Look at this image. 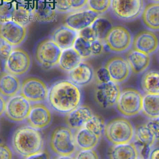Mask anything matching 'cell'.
<instances>
[{
  "instance_id": "11",
  "label": "cell",
  "mask_w": 159,
  "mask_h": 159,
  "mask_svg": "<svg viewBox=\"0 0 159 159\" xmlns=\"http://www.w3.org/2000/svg\"><path fill=\"white\" fill-rule=\"evenodd\" d=\"M49 89L40 79L31 77L25 79L21 87V94L31 102L38 103L47 100Z\"/></svg>"
},
{
  "instance_id": "41",
  "label": "cell",
  "mask_w": 159,
  "mask_h": 159,
  "mask_svg": "<svg viewBox=\"0 0 159 159\" xmlns=\"http://www.w3.org/2000/svg\"><path fill=\"white\" fill-rule=\"evenodd\" d=\"M134 143L135 145V147L138 150L139 158L148 159L151 150L152 149V147L150 145H148L141 143L135 140Z\"/></svg>"
},
{
  "instance_id": "43",
  "label": "cell",
  "mask_w": 159,
  "mask_h": 159,
  "mask_svg": "<svg viewBox=\"0 0 159 159\" xmlns=\"http://www.w3.org/2000/svg\"><path fill=\"white\" fill-rule=\"evenodd\" d=\"M91 49L93 57L102 54L104 50V43L100 39H96L91 42Z\"/></svg>"
},
{
  "instance_id": "53",
  "label": "cell",
  "mask_w": 159,
  "mask_h": 159,
  "mask_svg": "<svg viewBox=\"0 0 159 159\" xmlns=\"http://www.w3.org/2000/svg\"><path fill=\"white\" fill-rule=\"evenodd\" d=\"M138 159H141V158H138Z\"/></svg>"
},
{
  "instance_id": "17",
  "label": "cell",
  "mask_w": 159,
  "mask_h": 159,
  "mask_svg": "<svg viewBox=\"0 0 159 159\" xmlns=\"http://www.w3.org/2000/svg\"><path fill=\"white\" fill-rule=\"evenodd\" d=\"M133 49L147 54L155 52L159 48V39L152 31H143L132 39Z\"/></svg>"
},
{
  "instance_id": "27",
  "label": "cell",
  "mask_w": 159,
  "mask_h": 159,
  "mask_svg": "<svg viewBox=\"0 0 159 159\" xmlns=\"http://www.w3.org/2000/svg\"><path fill=\"white\" fill-rule=\"evenodd\" d=\"M32 13L33 19L39 22H51L56 19V12L54 7L44 0H40L36 3Z\"/></svg>"
},
{
  "instance_id": "32",
  "label": "cell",
  "mask_w": 159,
  "mask_h": 159,
  "mask_svg": "<svg viewBox=\"0 0 159 159\" xmlns=\"http://www.w3.org/2000/svg\"><path fill=\"white\" fill-rule=\"evenodd\" d=\"M134 138L135 141L152 147L155 142V139L153 134L145 124L140 125L137 127L135 130Z\"/></svg>"
},
{
  "instance_id": "9",
  "label": "cell",
  "mask_w": 159,
  "mask_h": 159,
  "mask_svg": "<svg viewBox=\"0 0 159 159\" xmlns=\"http://www.w3.org/2000/svg\"><path fill=\"white\" fill-rule=\"evenodd\" d=\"M31 107L30 101L18 94L7 101L5 114L10 120L21 122L27 119Z\"/></svg>"
},
{
  "instance_id": "22",
  "label": "cell",
  "mask_w": 159,
  "mask_h": 159,
  "mask_svg": "<svg viewBox=\"0 0 159 159\" xmlns=\"http://www.w3.org/2000/svg\"><path fill=\"white\" fill-rule=\"evenodd\" d=\"M126 59L131 71L135 74L144 72L150 66L151 62L150 55L134 49L128 52Z\"/></svg>"
},
{
  "instance_id": "20",
  "label": "cell",
  "mask_w": 159,
  "mask_h": 159,
  "mask_svg": "<svg viewBox=\"0 0 159 159\" xmlns=\"http://www.w3.org/2000/svg\"><path fill=\"white\" fill-rule=\"evenodd\" d=\"M78 37V33L66 25L56 28L51 36V39L62 50L73 48Z\"/></svg>"
},
{
  "instance_id": "39",
  "label": "cell",
  "mask_w": 159,
  "mask_h": 159,
  "mask_svg": "<svg viewBox=\"0 0 159 159\" xmlns=\"http://www.w3.org/2000/svg\"><path fill=\"white\" fill-rule=\"evenodd\" d=\"M54 8L56 12L59 13H69L72 11L68 0H54Z\"/></svg>"
},
{
  "instance_id": "29",
  "label": "cell",
  "mask_w": 159,
  "mask_h": 159,
  "mask_svg": "<svg viewBox=\"0 0 159 159\" xmlns=\"http://www.w3.org/2000/svg\"><path fill=\"white\" fill-rule=\"evenodd\" d=\"M142 114L150 119L159 118V94H145L142 98Z\"/></svg>"
},
{
  "instance_id": "25",
  "label": "cell",
  "mask_w": 159,
  "mask_h": 159,
  "mask_svg": "<svg viewBox=\"0 0 159 159\" xmlns=\"http://www.w3.org/2000/svg\"><path fill=\"white\" fill-rule=\"evenodd\" d=\"M99 139L100 137L85 127L77 130L74 134L75 143L79 150L94 149L99 143Z\"/></svg>"
},
{
  "instance_id": "52",
  "label": "cell",
  "mask_w": 159,
  "mask_h": 159,
  "mask_svg": "<svg viewBox=\"0 0 159 159\" xmlns=\"http://www.w3.org/2000/svg\"><path fill=\"white\" fill-rule=\"evenodd\" d=\"M158 59H159V51H158Z\"/></svg>"
},
{
  "instance_id": "50",
  "label": "cell",
  "mask_w": 159,
  "mask_h": 159,
  "mask_svg": "<svg viewBox=\"0 0 159 159\" xmlns=\"http://www.w3.org/2000/svg\"><path fill=\"white\" fill-rule=\"evenodd\" d=\"M53 159H74L71 155H57Z\"/></svg>"
},
{
  "instance_id": "45",
  "label": "cell",
  "mask_w": 159,
  "mask_h": 159,
  "mask_svg": "<svg viewBox=\"0 0 159 159\" xmlns=\"http://www.w3.org/2000/svg\"><path fill=\"white\" fill-rule=\"evenodd\" d=\"M68 2L72 11L84 9L88 4V0H68Z\"/></svg>"
},
{
  "instance_id": "36",
  "label": "cell",
  "mask_w": 159,
  "mask_h": 159,
  "mask_svg": "<svg viewBox=\"0 0 159 159\" xmlns=\"http://www.w3.org/2000/svg\"><path fill=\"white\" fill-rule=\"evenodd\" d=\"M14 3L5 2L0 5V23L11 20Z\"/></svg>"
},
{
  "instance_id": "21",
  "label": "cell",
  "mask_w": 159,
  "mask_h": 159,
  "mask_svg": "<svg viewBox=\"0 0 159 159\" xmlns=\"http://www.w3.org/2000/svg\"><path fill=\"white\" fill-rule=\"evenodd\" d=\"M21 83L18 76L7 72L0 74V94L5 98H11L18 94Z\"/></svg>"
},
{
  "instance_id": "5",
  "label": "cell",
  "mask_w": 159,
  "mask_h": 159,
  "mask_svg": "<svg viewBox=\"0 0 159 159\" xmlns=\"http://www.w3.org/2000/svg\"><path fill=\"white\" fill-rule=\"evenodd\" d=\"M144 7V0H111L110 9L116 18L129 22L141 16Z\"/></svg>"
},
{
  "instance_id": "24",
  "label": "cell",
  "mask_w": 159,
  "mask_h": 159,
  "mask_svg": "<svg viewBox=\"0 0 159 159\" xmlns=\"http://www.w3.org/2000/svg\"><path fill=\"white\" fill-rule=\"evenodd\" d=\"M141 19L147 29L159 31V3L152 2L144 7Z\"/></svg>"
},
{
  "instance_id": "3",
  "label": "cell",
  "mask_w": 159,
  "mask_h": 159,
  "mask_svg": "<svg viewBox=\"0 0 159 159\" xmlns=\"http://www.w3.org/2000/svg\"><path fill=\"white\" fill-rule=\"evenodd\" d=\"M135 129L132 124L126 118H115L105 125L104 134L112 145L130 143L134 138Z\"/></svg>"
},
{
  "instance_id": "7",
  "label": "cell",
  "mask_w": 159,
  "mask_h": 159,
  "mask_svg": "<svg viewBox=\"0 0 159 159\" xmlns=\"http://www.w3.org/2000/svg\"><path fill=\"white\" fill-rule=\"evenodd\" d=\"M103 42L111 51L121 53L130 49L132 44V36L126 28L122 26H112Z\"/></svg>"
},
{
  "instance_id": "6",
  "label": "cell",
  "mask_w": 159,
  "mask_h": 159,
  "mask_svg": "<svg viewBox=\"0 0 159 159\" xmlns=\"http://www.w3.org/2000/svg\"><path fill=\"white\" fill-rule=\"evenodd\" d=\"M143 96L137 89L129 88L120 91L116 109L122 116L134 117L142 111Z\"/></svg>"
},
{
  "instance_id": "34",
  "label": "cell",
  "mask_w": 159,
  "mask_h": 159,
  "mask_svg": "<svg viewBox=\"0 0 159 159\" xmlns=\"http://www.w3.org/2000/svg\"><path fill=\"white\" fill-rule=\"evenodd\" d=\"M104 127L105 123L103 119L101 116L93 114L87 121L84 127L101 138L102 133H104Z\"/></svg>"
},
{
  "instance_id": "19",
  "label": "cell",
  "mask_w": 159,
  "mask_h": 159,
  "mask_svg": "<svg viewBox=\"0 0 159 159\" xmlns=\"http://www.w3.org/2000/svg\"><path fill=\"white\" fill-rule=\"evenodd\" d=\"M93 114L89 107L86 105H80L67 114L65 120L69 128L77 130L84 127Z\"/></svg>"
},
{
  "instance_id": "40",
  "label": "cell",
  "mask_w": 159,
  "mask_h": 159,
  "mask_svg": "<svg viewBox=\"0 0 159 159\" xmlns=\"http://www.w3.org/2000/svg\"><path fill=\"white\" fill-rule=\"evenodd\" d=\"M74 159H99V157L94 149L79 150L76 152Z\"/></svg>"
},
{
  "instance_id": "16",
  "label": "cell",
  "mask_w": 159,
  "mask_h": 159,
  "mask_svg": "<svg viewBox=\"0 0 159 159\" xmlns=\"http://www.w3.org/2000/svg\"><path fill=\"white\" fill-rule=\"evenodd\" d=\"M111 81L117 84L125 81L130 76L131 70L129 63L121 56H114L110 58L106 63Z\"/></svg>"
},
{
  "instance_id": "23",
  "label": "cell",
  "mask_w": 159,
  "mask_h": 159,
  "mask_svg": "<svg viewBox=\"0 0 159 159\" xmlns=\"http://www.w3.org/2000/svg\"><path fill=\"white\" fill-rule=\"evenodd\" d=\"M109 159H138V150L134 143L112 145L108 149Z\"/></svg>"
},
{
  "instance_id": "10",
  "label": "cell",
  "mask_w": 159,
  "mask_h": 159,
  "mask_svg": "<svg viewBox=\"0 0 159 159\" xmlns=\"http://www.w3.org/2000/svg\"><path fill=\"white\" fill-rule=\"evenodd\" d=\"M31 65L29 54L21 48L13 49L10 55L4 64L5 72L16 76L23 75L28 72Z\"/></svg>"
},
{
  "instance_id": "18",
  "label": "cell",
  "mask_w": 159,
  "mask_h": 159,
  "mask_svg": "<svg viewBox=\"0 0 159 159\" xmlns=\"http://www.w3.org/2000/svg\"><path fill=\"white\" fill-rule=\"evenodd\" d=\"M69 81L78 87L89 85L94 79V70L88 62L83 61L68 72Z\"/></svg>"
},
{
  "instance_id": "35",
  "label": "cell",
  "mask_w": 159,
  "mask_h": 159,
  "mask_svg": "<svg viewBox=\"0 0 159 159\" xmlns=\"http://www.w3.org/2000/svg\"><path fill=\"white\" fill-rule=\"evenodd\" d=\"M111 0H88V8L99 15L106 13L111 7Z\"/></svg>"
},
{
  "instance_id": "8",
  "label": "cell",
  "mask_w": 159,
  "mask_h": 159,
  "mask_svg": "<svg viewBox=\"0 0 159 159\" xmlns=\"http://www.w3.org/2000/svg\"><path fill=\"white\" fill-rule=\"evenodd\" d=\"M62 49L51 39L41 41L37 46L35 57L37 62L44 69H50L58 64Z\"/></svg>"
},
{
  "instance_id": "37",
  "label": "cell",
  "mask_w": 159,
  "mask_h": 159,
  "mask_svg": "<svg viewBox=\"0 0 159 159\" xmlns=\"http://www.w3.org/2000/svg\"><path fill=\"white\" fill-rule=\"evenodd\" d=\"M94 78L96 84H105L111 81L110 74L105 66L99 67L94 71Z\"/></svg>"
},
{
  "instance_id": "51",
  "label": "cell",
  "mask_w": 159,
  "mask_h": 159,
  "mask_svg": "<svg viewBox=\"0 0 159 159\" xmlns=\"http://www.w3.org/2000/svg\"><path fill=\"white\" fill-rule=\"evenodd\" d=\"M148 1L154 2V3H159V0H148Z\"/></svg>"
},
{
  "instance_id": "15",
  "label": "cell",
  "mask_w": 159,
  "mask_h": 159,
  "mask_svg": "<svg viewBox=\"0 0 159 159\" xmlns=\"http://www.w3.org/2000/svg\"><path fill=\"white\" fill-rule=\"evenodd\" d=\"M30 126L41 130L48 127L52 121V113L50 109L41 102L32 105L27 118Z\"/></svg>"
},
{
  "instance_id": "14",
  "label": "cell",
  "mask_w": 159,
  "mask_h": 159,
  "mask_svg": "<svg viewBox=\"0 0 159 159\" xmlns=\"http://www.w3.org/2000/svg\"><path fill=\"white\" fill-rule=\"evenodd\" d=\"M99 15L89 8H84L69 13L64 19L65 25L77 31L91 26Z\"/></svg>"
},
{
  "instance_id": "26",
  "label": "cell",
  "mask_w": 159,
  "mask_h": 159,
  "mask_svg": "<svg viewBox=\"0 0 159 159\" xmlns=\"http://www.w3.org/2000/svg\"><path fill=\"white\" fill-rule=\"evenodd\" d=\"M83 61L74 48H70L62 50L57 65L62 70L68 73Z\"/></svg>"
},
{
  "instance_id": "38",
  "label": "cell",
  "mask_w": 159,
  "mask_h": 159,
  "mask_svg": "<svg viewBox=\"0 0 159 159\" xmlns=\"http://www.w3.org/2000/svg\"><path fill=\"white\" fill-rule=\"evenodd\" d=\"M13 49V46L8 42L0 38V62H3L5 64Z\"/></svg>"
},
{
  "instance_id": "46",
  "label": "cell",
  "mask_w": 159,
  "mask_h": 159,
  "mask_svg": "<svg viewBox=\"0 0 159 159\" xmlns=\"http://www.w3.org/2000/svg\"><path fill=\"white\" fill-rule=\"evenodd\" d=\"M0 159H13V152L6 145L0 144Z\"/></svg>"
},
{
  "instance_id": "49",
  "label": "cell",
  "mask_w": 159,
  "mask_h": 159,
  "mask_svg": "<svg viewBox=\"0 0 159 159\" xmlns=\"http://www.w3.org/2000/svg\"><path fill=\"white\" fill-rule=\"evenodd\" d=\"M148 159H159V147L152 149Z\"/></svg>"
},
{
  "instance_id": "4",
  "label": "cell",
  "mask_w": 159,
  "mask_h": 159,
  "mask_svg": "<svg viewBox=\"0 0 159 159\" xmlns=\"http://www.w3.org/2000/svg\"><path fill=\"white\" fill-rule=\"evenodd\" d=\"M51 150L57 155H72L76 152L74 135L68 127L60 126L52 132L49 139Z\"/></svg>"
},
{
  "instance_id": "30",
  "label": "cell",
  "mask_w": 159,
  "mask_h": 159,
  "mask_svg": "<svg viewBox=\"0 0 159 159\" xmlns=\"http://www.w3.org/2000/svg\"><path fill=\"white\" fill-rule=\"evenodd\" d=\"M32 20H33L32 11H30L25 5L14 3L11 20L26 26L31 23Z\"/></svg>"
},
{
  "instance_id": "12",
  "label": "cell",
  "mask_w": 159,
  "mask_h": 159,
  "mask_svg": "<svg viewBox=\"0 0 159 159\" xmlns=\"http://www.w3.org/2000/svg\"><path fill=\"white\" fill-rule=\"evenodd\" d=\"M120 93L118 84L111 81L105 84H96L94 97L98 106L103 109H108L116 105Z\"/></svg>"
},
{
  "instance_id": "1",
  "label": "cell",
  "mask_w": 159,
  "mask_h": 159,
  "mask_svg": "<svg viewBox=\"0 0 159 159\" xmlns=\"http://www.w3.org/2000/svg\"><path fill=\"white\" fill-rule=\"evenodd\" d=\"M46 101L52 111L67 115L80 106L82 93L79 87L70 81L60 80L51 86Z\"/></svg>"
},
{
  "instance_id": "2",
  "label": "cell",
  "mask_w": 159,
  "mask_h": 159,
  "mask_svg": "<svg viewBox=\"0 0 159 159\" xmlns=\"http://www.w3.org/2000/svg\"><path fill=\"white\" fill-rule=\"evenodd\" d=\"M11 145L16 154L25 158L43 151L44 140L39 130L25 125L20 127L13 132Z\"/></svg>"
},
{
  "instance_id": "28",
  "label": "cell",
  "mask_w": 159,
  "mask_h": 159,
  "mask_svg": "<svg viewBox=\"0 0 159 159\" xmlns=\"http://www.w3.org/2000/svg\"><path fill=\"white\" fill-rule=\"evenodd\" d=\"M140 88L145 94H159V70L146 71L142 76Z\"/></svg>"
},
{
  "instance_id": "42",
  "label": "cell",
  "mask_w": 159,
  "mask_h": 159,
  "mask_svg": "<svg viewBox=\"0 0 159 159\" xmlns=\"http://www.w3.org/2000/svg\"><path fill=\"white\" fill-rule=\"evenodd\" d=\"M145 125L150 130L155 140H159V118L150 119L145 123Z\"/></svg>"
},
{
  "instance_id": "33",
  "label": "cell",
  "mask_w": 159,
  "mask_h": 159,
  "mask_svg": "<svg viewBox=\"0 0 159 159\" xmlns=\"http://www.w3.org/2000/svg\"><path fill=\"white\" fill-rule=\"evenodd\" d=\"M73 48L83 60H86L93 57L91 43L80 36H78L77 38Z\"/></svg>"
},
{
  "instance_id": "48",
  "label": "cell",
  "mask_w": 159,
  "mask_h": 159,
  "mask_svg": "<svg viewBox=\"0 0 159 159\" xmlns=\"http://www.w3.org/2000/svg\"><path fill=\"white\" fill-rule=\"evenodd\" d=\"M6 102L3 96L0 94V117H2L5 112V107H6Z\"/></svg>"
},
{
  "instance_id": "44",
  "label": "cell",
  "mask_w": 159,
  "mask_h": 159,
  "mask_svg": "<svg viewBox=\"0 0 159 159\" xmlns=\"http://www.w3.org/2000/svg\"><path fill=\"white\" fill-rule=\"evenodd\" d=\"M78 36L91 43L98 39L91 26L78 32Z\"/></svg>"
},
{
  "instance_id": "31",
  "label": "cell",
  "mask_w": 159,
  "mask_h": 159,
  "mask_svg": "<svg viewBox=\"0 0 159 159\" xmlns=\"http://www.w3.org/2000/svg\"><path fill=\"white\" fill-rule=\"evenodd\" d=\"M91 27L96 38L103 41L106 35L112 27V25L109 20L99 16Z\"/></svg>"
},
{
  "instance_id": "13",
  "label": "cell",
  "mask_w": 159,
  "mask_h": 159,
  "mask_svg": "<svg viewBox=\"0 0 159 159\" xmlns=\"http://www.w3.org/2000/svg\"><path fill=\"white\" fill-rule=\"evenodd\" d=\"M27 28L13 20L0 23V38L8 42L13 47L20 46L25 41Z\"/></svg>"
},
{
  "instance_id": "47",
  "label": "cell",
  "mask_w": 159,
  "mask_h": 159,
  "mask_svg": "<svg viewBox=\"0 0 159 159\" xmlns=\"http://www.w3.org/2000/svg\"><path fill=\"white\" fill-rule=\"evenodd\" d=\"M24 159H50V154L47 150H43L40 152L25 157Z\"/></svg>"
}]
</instances>
